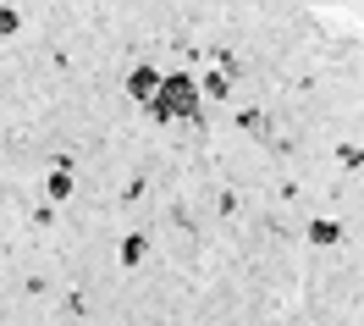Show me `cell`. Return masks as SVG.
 I'll use <instances>...</instances> for the list:
<instances>
[{
    "mask_svg": "<svg viewBox=\"0 0 364 326\" xmlns=\"http://www.w3.org/2000/svg\"><path fill=\"white\" fill-rule=\"evenodd\" d=\"M50 194H55V199H67V194H72V177H67V172H55V177H50Z\"/></svg>",
    "mask_w": 364,
    "mask_h": 326,
    "instance_id": "obj_4",
    "label": "cell"
},
{
    "mask_svg": "<svg viewBox=\"0 0 364 326\" xmlns=\"http://www.w3.org/2000/svg\"><path fill=\"white\" fill-rule=\"evenodd\" d=\"M309 238H315V243H337V221H315Z\"/></svg>",
    "mask_w": 364,
    "mask_h": 326,
    "instance_id": "obj_2",
    "label": "cell"
},
{
    "mask_svg": "<svg viewBox=\"0 0 364 326\" xmlns=\"http://www.w3.org/2000/svg\"><path fill=\"white\" fill-rule=\"evenodd\" d=\"M138 260H144V238H127L122 243V265H138Z\"/></svg>",
    "mask_w": 364,
    "mask_h": 326,
    "instance_id": "obj_3",
    "label": "cell"
},
{
    "mask_svg": "<svg viewBox=\"0 0 364 326\" xmlns=\"http://www.w3.org/2000/svg\"><path fill=\"white\" fill-rule=\"evenodd\" d=\"M133 89H138V100H155V89H160V72H133Z\"/></svg>",
    "mask_w": 364,
    "mask_h": 326,
    "instance_id": "obj_1",
    "label": "cell"
}]
</instances>
